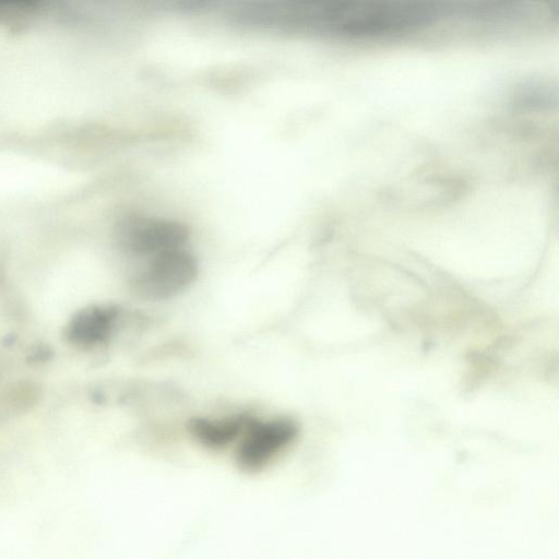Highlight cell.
Returning a JSON list of instances; mask_svg holds the SVG:
<instances>
[{
  "instance_id": "obj_3",
  "label": "cell",
  "mask_w": 559,
  "mask_h": 559,
  "mask_svg": "<svg viewBox=\"0 0 559 559\" xmlns=\"http://www.w3.org/2000/svg\"><path fill=\"white\" fill-rule=\"evenodd\" d=\"M189 237L188 227L177 221L131 217L119 228V240L124 249L139 255H154L181 248Z\"/></svg>"
},
{
  "instance_id": "obj_1",
  "label": "cell",
  "mask_w": 559,
  "mask_h": 559,
  "mask_svg": "<svg viewBox=\"0 0 559 559\" xmlns=\"http://www.w3.org/2000/svg\"><path fill=\"white\" fill-rule=\"evenodd\" d=\"M198 264L181 248L159 252L132 282L134 293L145 300H164L183 292L197 277Z\"/></svg>"
},
{
  "instance_id": "obj_4",
  "label": "cell",
  "mask_w": 559,
  "mask_h": 559,
  "mask_svg": "<svg viewBox=\"0 0 559 559\" xmlns=\"http://www.w3.org/2000/svg\"><path fill=\"white\" fill-rule=\"evenodd\" d=\"M118 310L110 306H93L79 312L69 325V338L82 346L106 342L116 325Z\"/></svg>"
},
{
  "instance_id": "obj_2",
  "label": "cell",
  "mask_w": 559,
  "mask_h": 559,
  "mask_svg": "<svg viewBox=\"0 0 559 559\" xmlns=\"http://www.w3.org/2000/svg\"><path fill=\"white\" fill-rule=\"evenodd\" d=\"M298 432L297 425L287 418L260 421L252 419L237 449L236 462L243 472L262 469L277 453L289 445Z\"/></svg>"
},
{
  "instance_id": "obj_5",
  "label": "cell",
  "mask_w": 559,
  "mask_h": 559,
  "mask_svg": "<svg viewBox=\"0 0 559 559\" xmlns=\"http://www.w3.org/2000/svg\"><path fill=\"white\" fill-rule=\"evenodd\" d=\"M252 419L242 414L219 419L194 417L188 421L187 429L200 444L221 449L243 433Z\"/></svg>"
}]
</instances>
